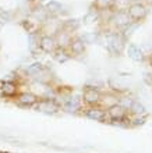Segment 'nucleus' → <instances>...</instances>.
I'll return each mask as SVG.
<instances>
[{"label": "nucleus", "instance_id": "nucleus-8", "mask_svg": "<svg viewBox=\"0 0 152 153\" xmlns=\"http://www.w3.org/2000/svg\"><path fill=\"white\" fill-rule=\"evenodd\" d=\"M1 92L6 95V96H11L17 92V86L13 82H3L1 84Z\"/></svg>", "mask_w": 152, "mask_h": 153}, {"label": "nucleus", "instance_id": "nucleus-11", "mask_svg": "<svg viewBox=\"0 0 152 153\" xmlns=\"http://www.w3.org/2000/svg\"><path fill=\"white\" fill-rule=\"evenodd\" d=\"M88 116L91 118H95V120H102L103 118V111L99 109H92L88 111Z\"/></svg>", "mask_w": 152, "mask_h": 153}, {"label": "nucleus", "instance_id": "nucleus-5", "mask_svg": "<svg viewBox=\"0 0 152 153\" xmlns=\"http://www.w3.org/2000/svg\"><path fill=\"white\" fill-rule=\"evenodd\" d=\"M99 92L98 91H95L94 88H87L84 91V100L87 102V103H96V102L99 100Z\"/></svg>", "mask_w": 152, "mask_h": 153}, {"label": "nucleus", "instance_id": "nucleus-7", "mask_svg": "<svg viewBox=\"0 0 152 153\" xmlns=\"http://www.w3.org/2000/svg\"><path fill=\"white\" fill-rule=\"evenodd\" d=\"M38 110H40V111H55L56 110V105L52 100H49V99L48 100H42L38 105Z\"/></svg>", "mask_w": 152, "mask_h": 153}, {"label": "nucleus", "instance_id": "nucleus-6", "mask_svg": "<svg viewBox=\"0 0 152 153\" xmlns=\"http://www.w3.org/2000/svg\"><path fill=\"white\" fill-rule=\"evenodd\" d=\"M36 96L35 95H32V93H22V95H20V97H18V103L20 105H24V106H31L34 105V103H36Z\"/></svg>", "mask_w": 152, "mask_h": 153}, {"label": "nucleus", "instance_id": "nucleus-12", "mask_svg": "<svg viewBox=\"0 0 152 153\" xmlns=\"http://www.w3.org/2000/svg\"><path fill=\"white\" fill-rule=\"evenodd\" d=\"M46 8H48V10H46L48 13H56L57 10L60 8V6H59L57 3H55V1H52V3L48 4V7H46Z\"/></svg>", "mask_w": 152, "mask_h": 153}, {"label": "nucleus", "instance_id": "nucleus-3", "mask_svg": "<svg viewBox=\"0 0 152 153\" xmlns=\"http://www.w3.org/2000/svg\"><path fill=\"white\" fill-rule=\"evenodd\" d=\"M56 45L59 46V48H61V49H66V48H68L70 45H71V42H73V38H71V31H68V29H59L57 31V33H56Z\"/></svg>", "mask_w": 152, "mask_h": 153}, {"label": "nucleus", "instance_id": "nucleus-14", "mask_svg": "<svg viewBox=\"0 0 152 153\" xmlns=\"http://www.w3.org/2000/svg\"><path fill=\"white\" fill-rule=\"evenodd\" d=\"M133 1H140V0H133Z\"/></svg>", "mask_w": 152, "mask_h": 153}, {"label": "nucleus", "instance_id": "nucleus-10", "mask_svg": "<svg viewBox=\"0 0 152 153\" xmlns=\"http://www.w3.org/2000/svg\"><path fill=\"white\" fill-rule=\"evenodd\" d=\"M68 48H71V52L74 53V54H81V53H84V43L78 39L73 40L71 45H70Z\"/></svg>", "mask_w": 152, "mask_h": 153}, {"label": "nucleus", "instance_id": "nucleus-15", "mask_svg": "<svg viewBox=\"0 0 152 153\" xmlns=\"http://www.w3.org/2000/svg\"><path fill=\"white\" fill-rule=\"evenodd\" d=\"M0 153H1V152H0Z\"/></svg>", "mask_w": 152, "mask_h": 153}, {"label": "nucleus", "instance_id": "nucleus-2", "mask_svg": "<svg viewBox=\"0 0 152 153\" xmlns=\"http://www.w3.org/2000/svg\"><path fill=\"white\" fill-rule=\"evenodd\" d=\"M110 21H113V24L116 25L117 28H126L131 20H130L126 10H115L113 16L110 17Z\"/></svg>", "mask_w": 152, "mask_h": 153}, {"label": "nucleus", "instance_id": "nucleus-13", "mask_svg": "<svg viewBox=\"0 0 152 153\" xmlns=\"http://www.w3.org/2000/svg\"><path fill=\"white\" fill-rule=\"evenodd\" d=\"M39 71H42V65H40V64H32L31 67L28 68V73L29 74H38Z\"/></svg>", "mask_w": 152, "mask_h": 153}, {"label": "nucleus", "instance_id": "nucleus-4", "mask_svg": "<svg viewBox=\"0 0 152 153\" xmlns=\"http://www.w3.org/2000/svg\"><path fill=\"white\" fill-rule=\"evenodd\" d=\"M39 46H40V49H42V50H45V52H53V50L57 48L56 39H55V36L45 35V36L40 38Z\"/></svg>", "mask_w": 152, "mask_h": 153}, {"label": "nucleus", "instance_id": "nucleus-1", "mask_svg": "<svg viewBox=\"0 0 152 153\" xmlns=\"http://www.w3.org/2000/svg\"><path fill=\"white\" fill-rule=\"evenodd\" d=\"M127 14L130 17L131 21H142L148 14V10L142 3L140 1H133L130 6L127 7Z\"/></svg>", "mask_w": 152, "mask_h": 153}, {"label": "nucleus", "instance_id": "nucleus-9", "mask_svg": "<svg viewBox=\"0 0 152 153\" xmlns=\"http://www.w3.org/2000/svg\"><path fill=\"white\" fill-rule=\"evenodd\" d=\"M109 116L112 117V118H121L124 116V107H121L119 105L112 106L109 109Z\"/></svg>", "mask_w": 152, "mask_h": 153}]
</instances>
